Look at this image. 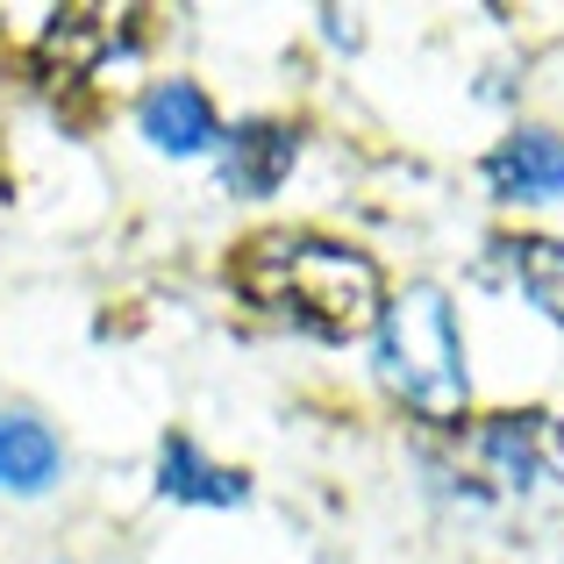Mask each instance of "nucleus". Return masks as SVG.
<instances>
[{"instance_id":"1a4fd4ad","label":"nucleus","mask_w":564,"mask_h":564,"mask_svg":"<svg viewBox=\"0 0 564 564\" xmlns=\"http://www.w3.org/2000/svg\"><path fill=\"white\" fill-rule=\"evenodd\" d=\"M508 272L522 279V293L543 307L551 322H564V243L557 236H508Z\"/></svg>"},{"instance_id":"39448f33","label":"nucleus","mask_w":564,"mask_h":564,"mask_svg":"<svg viewBox=\"0 0 564 564\" xmlns=\"http://www.w3.org/2000/svg\"><path fill=\"white\" fill-rule=\"evenodd\" d=\"M293 158H301V137L286 122H243L229 137V151H221V186L243 193V200H264L293 172Z\"/></svg>"},{"instance_id":"20e7f679","label":"nucleus","mask_w":564,"mask_h":564,"mask_svg":"<svg viewBox=\"0 0 564 564\" xmlns=\"http://www.w3.org/2000/svg\"><path fill=\"white\" fill-rule=\"evenodd\" d=\"M486 186L500 200H557L564 193V137L551 129H522L486 158Z\"/></svg>"},{"instance_id":"7ed1b4c3","label":"nucleus","mask_w":564,"mask_h":564,"mask_svg":"<svg viewBox=\"0 0 564 564\" xmlns=\"http://www.w3.org/2000/svg\"><path fill=\"white\" fill-rule=\"evenodd\" d=\"M471 457L508 494H536L564 479V422L557 414H494L471 429Z\"/></svg>"},{"instance_id":"6e6552de","label":"nucleus","mask_w":564,"mask_h":564,"mask_svg":"<svg viewBox=\"0 0 564 564\" xmlns=\"http://www.w3.org/2000/svg\"><path fill=\"white\" fill-rule=\"evenodd\" d=\"M158 486H165L172 500H207V508H236V500L250 494V486H243V471L207 465V457L193 451L186 436H172V443H165V479H158Z\"/></svg>"},{"instance_id":"0eeeda50","label":"nucleus","mask_w":564,"mask_h":564,"mask_svg":"<svg viewBox=\"0 0 564 564\" xmlns=\"http://www.w3.org/2000/svg\"><path fill=\"white\" fill-rule=\"evenodd\" d=\"M57 479V436L29 414H0V486L8 494H43Z\"/></svg>"},{"instance_id":"f03ea898","label":"nucleus","mask_w":564,"mask_h":564,"mask_svg":"<svg viewBox=\"0 0 564 564\" xmlns=\"http://www.w3.org/2000/svg\"><path fill=\"white\" fill-rule=\"evenodd\" d=\"M379 372L422 422H457L465 414V358L436 286H408L379 315Z\"/></svg>"},{"instance_id":"f257e3e1","label":"nucleus","mask_w":564,"mask_h":564,"mask_svg":"<svg viewBox=\"0 0 564 564\" xmlns=\"http://www.w3.org/2000/svg\"><path fill=\"white\" fill-rule=\"evenodd\" d=\"M229 286L243 301L272 307V315H293L301 329L329 336V344H350V336L379 329L386 315V279L365 250L329 243V236H258V243L236 250Z\"/></svg>"},{"instance_id":"423d86ee","label":"nucleus","mask_w":564,"mask_h":564,"mask_svg":"<svg viewBox=\"0 0 564 564\" xmlns=\"http://www.w3.org/2000/svg\"><path fill=\"white\" fill-rule=\"evenodd\" d=\"M143 137L172 158H193L215 143V108L193 79H165L158 94H143Z\"/></svg>"}]
</instances>
